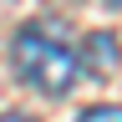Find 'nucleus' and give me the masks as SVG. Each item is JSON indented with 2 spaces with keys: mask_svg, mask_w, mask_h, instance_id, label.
Wrapping results in <instances>:
<instances>
[{
  "mask_svg": "<svg viewBox=\"0 0 122 122\" xmlns=\"http://www.w3.org/2000/svg\"><path fill=\"white\" fill-rule=\"evenodd\" d=\"M76 61H81V71H92V76H112L122 66V46H117L112 30H92L81 41V51H76Z\"/></svg>",
  "mask_w": 122,
  "mask_h": 122,
  "instance_id": "f03ea898",
  "label": "nucleus"
},
{
  "mask_svg": "<svg viewBox=\"0 0 122 122\" xmlns=\"http://www.w3.org/2000/svg\"><path fill=\"white\" fill-rule=\"evenodd\" d=\"M76 122H122V102H102V107H86Z\"/></svg>",
  "mask_w": 122,
  "mask_h": 122,
  "instance_id": "7ed1b4c3",
  "label": "nucleus"
},
{
  "mask_svg": "<svg viewBox=\"0 0 122 122\" xmlns=\"http://www.w3.org/2000/svg\"><path fill=\"white\" fill-rule=\"evenodd\" d=\"M0 122H30V117H20V112H10V117H0Z\"/></svg>",
  "mask_w": 122,
  "mask_h": 122,
  "instance_id": "20e7f679",
  "label": "nucleus"
},
{
  "mask_svg": "<svg viewBox=\"0 0 122 122\" xmlns=\"http://www.w3.org/2000/svg\"><path fill=\"white\" fill-rule=\"evenodd\" d=\"M112 5H122V0H112Z\"/></svg>",
  "mask_w": 122,
  "mask_h": 122,
  "instance_id": "39448f33",
  "label": "nucleus"
},
{
  "mask_svg": "<svg viewBox=\"0 0 122 122\" xmlns=\"http://www.w3.org/2000/svg\"><path fill=\"white\" fill-rule=\"evenodd\" d=\"M10 66L25 86H36L41 97H66L71 81L81 76V61L66 41H56L51 30L41 25H25L20 36L10 41Z\"/></svg>",
  "mask_w": 122,
  "mask_h": 122,
  "instance_id": "f257e3e1",
  "label": "nucleus"
}]
</instances>
